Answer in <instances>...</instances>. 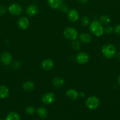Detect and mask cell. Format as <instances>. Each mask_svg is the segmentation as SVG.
<instances>
[{"label":"cell","instance_id":"obj_31","mask_svg":"<svg viewBox=\"0 0 120 120\" xmlns=\"http://www.w3.org/2000/svg\"><path fill=\"white\" fill-rule=\"evenodd\" d=\"M115 55H116V59H117L119 61H120V52L117 53H116Z\"/></svg>","mask_w":120,"mask_h":120},{"label":"cell","instance_id":"obj_24","mask_svg":"<svg viewBox=\"0 0 120 120\" xmlns=\"http://www.w3.org/2000/svg\"><path fill=\"white\" fill-rule=\"evenodd\" d=\"M36 111V110H35V108L34 107L32 106H29L25 109V112L26 113L28 114V115H32L34 114V113Z\"/></svg>","mask_w":120,"mask_h":120},{"label":"cell","instance_id":"obj_28","mask_svg":"<svg viewBox=\"0 0 120 120\" xmlns=\"http://www.w3.org/2000/svg\"><path fill=\"white\" fill-rule=\"evenodd\" d=\"M114 32L117 35H120V23L118 24L115 26L114 29Z\"/></svg>","mask_w":120,"mask_h":120},{"label":"cell","instance_id":"obj_4","mask_svg":"<svg viewBox=\"0 0 120 120\" xmlns=\"http://www.w3.org/2000/svg\"><path fill=\"white\" fill-rule=\"evenodd\" d=\"M100 100L96 96H92L88 97L86 100V105L90 110H95L100 105Z\"/></svg>","mask_w":120,"mask_h":120},{"label":"cell","instance_id":"obj_11","mask_svg":"<svg viewBox=\"0 0 120 120\" xmlns=\"http://www.w3.org/2000/svg\"><path fill=\"white\" fill-rule=\"evenodd\" d=\"M18 25L21 29H23V30L28 29L29 26V20L27 18L24 17V16L20 18L18 21Z\"/></svg>","mask_w":120,"mask_h":120},{"label":"cell","instance_id":"obj_5","mask_svg":"<svg viewBox=\"0 0 120 120\" xmlns=\"http://www.w3.org/2000/svg\"><path fill=\"white\" fill-rule=\"evenodd\" d=\"M8 11L11 15L17 16L21 14V12H22V8L18 4L14 3L9 6Z\"/></svg>","mask_w":120,"mask_h":120},{"label":"cell","instance_id":"obj_15","mask_svg":"<svg viewBox=\"0 0 120 120\" xmlns=\"http://www.w3.org/2000/svg\"><path fill=\"white\" fill-rule=\"evenodd\" d=\"M22 88L25 91H31L35 89V84L32 82L31 81H27L24 82L22 84Z\"/></svg>","mask_w":120,"mask_h":120},{"label":"cell","instance_id":"obj_13","mask_svg":"<svg viewBox=\"0 0 120 120\" xmlns=\"http://www.w3.org/2000/svg\"><path fill=\"white\" fill-rule=\"evenodd\" d=\"M65 95L72 100H76L79 97V93L74 89H69L66 91Z\"/></svg>","mask_w":120,"mask_h":120},{"label":"cell","instance_id":"obj_27","mask_svg":"<svg viewBox=\"0 0 120 120\" xmlns=\"http://www.w3.org/2000/svg\"><path fill=\"white\" fill-rule=\"evenodd\" d=\"M59 9H60V10L61 11V12H68V11H69L68 10V7H67L65 4H63L60 6Z\"/></svg>","mask_w":120,"mask_h":120},{"label":"cell","instance_id":"obj_33","mask_svg":"<svg viewBox=\"0 0 120 120\" xmlns=\"http://www.w3.org/2000/svg\"><path fill=\"white\" fill-rule=\"evenodd\" d=\"M80 94L81 95V97H83V96H84V94L83 93H82V92H81V93H80Z\"/></svg>","mask_w":120,"mask_h":120},{"label":"cell","instance_id":"obj_7","mask_svg":"<svg viewBox=\"0 0 120 120\" xmlns=\"http://www.w3.org/2000/svg\"><path fill=\"white\" fill-rule=\"evenodd\" d=\"M1 62H2V64L5 66H8L11 64L12 60V57L10 53L8 52H4L2 53L0 57Z\"/></svg>","mask_w":120,"mask_h":120},{"label":"cell","instance_id":"obj_30","mask_svg":"<svg viewBox=\"0 0 120 120\" xmlns=\"http://www.w3.org/2000/svg\"><path fill=\"white\" fill-rule=\"evenodd\" d=\"M78 2H81V3H82V4H85L87 3V2L88 1V0H77Z\"/></svg>","mask_w":120,"mask_h":120},{"label":"cell","instance_id":"obj_21","mask_svg":"<svg viewBox=\"0 0 120 120\" xmlns=\"http://www.w3.org/2000/svg\"><path fill=\"white\" fill-rule=\"evenodd\" d=\"M99 21L102 25H108L111 22V19L109 16H108V15H104L100 16Z\"/></svg>","mask_w":120,"mask_h":120},{"label":"cell","instance_id":"obj_34","mask_svg":"<svg viewBox=\"0 0 120 120\" xmlns=\"http://www.w3.org/2000/svg\"><path fill=\"white\" fill-rule=\"evenodd\" d=\"M0 120H3L2 119H1V118H0Z\"/></svg>","mask_w":120,"mask_h":120},{"label":"cell","instance_id":"obj_12","mask_svg":"<svg viewBox=\"0 0 120 120\" xmlns=\"http://www.w3.org/2000/svg\"><path fill=\"white\" fill-rule=\"evenodd\" d=\"M38 8L35 5H31L27 8V14L29 16H34L38 14Z\"/></svg>","mask_w":120,"mask_h":120},{"label":"cell","instance_id":"obj_26","mask_svg":"<svg viewBox=\"0 0 120 120\" xmlns=\"http://www.w3.org/2000/svg\"><path fill=\"white\" fill-rule=\"evenodd\" d=\"M21 67V63L19 61H14L12 64V68L15 70L18 69Z\"/></svg>","mask_w":120,"mask_h":120},{"label":"cell","instance_id":"obj_17","mask_svg":"<svg viewBox=\"0 0 120 120\" xmlns=\"http://www.w3.org/2000/svg\"><path fill=\"white\" fill-rule=\"evenodd\" d=\"M9 93V89L7 87L4 85L0 86V98L4 99L8 97Z\"/></svg>","mask_w":120,"mask_h":120},{"label":"cell","instance_id":"obj_3","mask_svg":"<svg viewBox=\"0 0 120 120\" xmlns=\"http://www.w3.org/2000/svg\"><path fill=\"white\" fill-rule=\"evenodd\" d=\"M64 35L69 41H75L78 37V33L76 29L72 27H67L64 30Z\"/></svg>","mask_w":120,"mask_h":120},{"label":"cell","instance_id":"obj_10","mask_svg":"<svg viewBox=\"0 0 120 120\" xmlns=\"http://www.w3.org/2000/svg\"><path fill=\"white\" fill-rule=\"evenodd\" d=\"M54 65V61L52 59H47L44 60L42 62V63H41V68L44 70L48 71V70H50L51 69H52Z\"/></svg>","mask_w":120,"mask_h":120},{"label":"cell","instance_id":"obj_25","mask_svg":"<svg viewBox=\"0 0 120 120\" xmlns=\"http://www.w3.org/2000/svg\"><path fill=\"white\" fill-rule=\"evenodd\" d=\"M113 30H114V29H113L112 27L111 26H107L105 28H104V33H105L106 34H112Z\"/></svg>","mask_w":120,"mask_h":120},{"label":"cell","instance_id":"obj_18","mask_svg":"<svg viewBox=\"0 0 120 120\" xmlns=\"http://www.w3.org/2000/svg\"><path fill=\"white\" fill-rule=\"evenodd\" d=\"M48 3L52 9H58L62 4V0H48Z\"/></svg>","mask_w":120,"mask_h":120},{"label":"cell","instance_id":"obj_1","mask_svg":"<svg viewBox=\"0 0 120 120\" xmlns=\"http://www.w3.org/2000/svg\"><path fill=\"white\" fill-rule=\"evenodd\" d=\"M101 52L102 55L107 59H112L116 55V48L114 45L108 43L102 46Z\"/></svg>","mask_w":120,"mask_h":120},{"label":"cell","instance_id":"obj_16","mask_svg":"<svg viewBox=\"0 0 120 120\" xmlns=\"http://www.w3.org/2000/svg\"><path fill=\"white\" fill-rule=\"evenodd\" d=\"M52 84L56 87H61L64 85L65 81L62 77H56L53 79Z\"/></svg>","mask_w":120,"mask_h":120},{"label":"cell","instance_id":"obj_8","mask_svg":"<svg viewBox=\"0 0 120 120\" xmlns=\"http://www.w3.org/2000/svg\"><path fill=\"white\" fill-rule=\"evenodd\" d=\"M76 60L77 63L80 64H85L89 60V56L87 53L81 52L79 53L76 56Z\"/></svg>","mask_w":120,"mask_h":120},{"label":"cell","instance_id":"obj_29","mask_svg":"<svg viewBox=\"0 0 120 120\" xmlns=\"http://www.w3.org/2000/svg\"><path fill=\"white\" fill-rule=\"evenodd\" d=\"M6 12V7L4 5L0 6V15H4Z\"/></svg>","mask_w":120,"mask_h":120},{"label":"cell","instance_id":"obj_2","mask_svg":"<svg viewBox=\"0 0 120 120\" xmlns=\"http://www.w3.org/2000/svg\"><path fill=\"white\" fill-rule=\"evenodd\" d=\"M89 29L93 35L98 37L101 36L104 33L102 24L99 21H92L89 25Z\"/></svg>","mask_w":120,"mask_h":120},{"label":"cell","instance_id":"obj_22","mask_svg":"<svg viewBox=\"0 0 120 120\" xmlns=\"http://www.w3.org/2000/svg\"><path fill=\"white\" fill-rule=\"evenodd\" d=\"M71 46L72 49H74V50H79L81 48V45L79 41H73L72 43Z\"/></svg>","mask_w":120,"mask_h":120},{"label":"cell","instance_id":"obj_6","mask_svg":"<svg viewBox=\"0 0 120 120\" xmlns=\"http://www.w3.org/2000/svg\"><path fill=\"white\" fill-rule=\"evenodd\" d=\"M55 100V96L53 93L48 92L45 94L42 97V101L44 104L49 105L54 102Z\"/></svg>","mask_w":120,"mask_h":120},{"label":"cell","instance_id":"obj_19","mask_svg":"<svg viewBox=\"0 0 120 120\" xmlns=\"http://www.w3.org/2000/svg\"><path fill=\"white\" fill-rule=\"evenodd\" d=\"M38 116L41 118H46L48 116V111L44 107H40L36 111Z\"/></svg>","mask_w":120,"mask_h":120},{"label":"cell","instance_id":"obj_14","mask_svg":"<svg viewBox=\"0 0 120 120\" xmlns=\"http://www.w3.org/2000/svg\"><path fill=\"white\" fill-rule=\"evenodd\" d=\"M80 42L83 43H89L91 41V36L88 33H82L80 35Z\"/></svg>","mask_w":120,"mask_h":120},{"label":"cell","instance_id":"obj_23","mask_svg":"<svg viewBox=\"0 0 120 120\" xmlns=\"http://www.w3.org/2000/svg\"><path fill=\"white\" fill-rule=\"evenodd\" d=\"M89 23V19L88 16H84L81 20V25L83 26H87Z\"/></svg>","mask_w":120,"mask_h":120},{"label":"cell","instance_id":"obj_20","mask_svg":"<svg viewBox=\"0 0 120 120\" xmlns=\"http://www.w3.org/2000/svg\"><path fill=\"white\" fill-rule=\"evenodd\" d=\"M5 120H20V116L17 112L12 111L7 115Z\"/></svg>","mask_w":120,"mask_h":120},{"label":"cell","instance_id":"obj_32","mask_svg":"<svg viewBox=\"0 0 120 120\" xmlns=\"http://www.w3.org/2000/svg\"><path fill=\"white\" fill-rule=\"evenodd\" d=\"M118 84L120 85V75L118 76Z\"/></svg>","mask_w":120,"mask_h":120},{"label":"cell","instance_id":"obj_9","mask_svg":"<svg viewBox=\"0 0 120 120\" xmlns=\"http://www.w3.org/2000/svg\"><path fill=\"white\" fill-rule=\"evenodd\" d=\"M68 18L71 22H75L79 19V13L76 9H69L68 12Z\"/></svg>","mask_w":120,"mask_h":120}]
</instances>
